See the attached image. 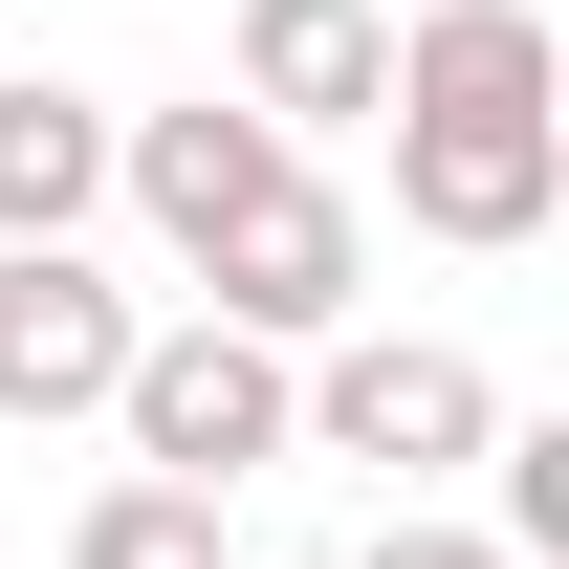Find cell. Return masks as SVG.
Returning a JSON list of instances; mask_svg holds the SVG:
<instances>
[{"label": "cell", "instance_id": "1", "mask_svg": "<svg viewBox=\"0 0 569 569\" xmlns=\"http://www.w3.org/2000/svg\"><path fill=\"white\" fill-rule=\"evenodd\" d=\"M395 219L460 263H526L569 219V44L548 0H417L395 22Z\"/></svg>", "mask_w": 569, "mask_h": 569}, {"label": "cell", "instance_id": "2", "mask_svg": "<svg viewBox=\"0 0 569 569\" xmlns=\"http://www.w3.org/2000/svg\"><path fill=\"white\" fill-rule=\"evenodd\" d=\"M110 438H132V482H176V503H241L263 460H307V372L284 351H241V329H132V372H110Z\"/></svg>", "mask_w": 569, "mask_h": 569}, {"label": "cell", "instance_id": "3", "mask_svg": "<svg viewBox=\"0 0 569 569\" xmlns=\"http://www.w3.org/2000/svg\"><path fill=\"white\" fill-rule=\"evenodd\" d=\"M307 438L417 503V482H460L503 438V395H482V351H438V329H329V351H307Z\"/></svg>", "mask_w": 569, "mask_h": 569}, {"label": "cell", "instance_id": "4", "mask_svg": "<svg viewBox=\"0 0 569 569\" xmlns=\"http://www.w3.org/2000/svg\"><path fill=\"white\" fill-rule=\"evenodd\" d=\"M132 284L88 263V241H0V417L22 438H67V417H110V372H132Z\"/></svg>", "mask_w": 569, "mask_h": 569}, {"label": "cell", "instance_id": "5", "mask_svg": "<svg viewBox=\"0 0 569 569\" xmlns=\"http://www.w3.org/2000/svg\"><path fill=\"white\" fill-rule=\"evenodd\" d=\"M198 307H219V329H241V351H284V372H307V351H329V329H351V307H372V219L329 198V176H284V198L241 219L219 263H198Z\"/></svg>", "mask_w": 569, "mask_h": 569}, {"label": "cell", "instance_id": "6", "mask_svg": "<svg viewBox=\"0 0 569 569\" xmlns=\"http://www.w3.org/2000/svg\"><path fill=\"white\" fill-rule=\"evenodd\" d=\"M284 176H307V153H284L263 110H241V88H198V110H110V198H132L153 241H176V263H219V241H241V219H263Z\"/></svg>", "mask_w": 569, "mask_h": 569}, {"label": "cell", "instance_id": "7", "mask_svg": "<svg viewBox=\"0 0 569 569\" xmlns=\"http://www.w3.org/2000/svg\"><path fill=\"white\" fill-rule=\"evenodd\" d=\"M241 110H263L284 153L307 132H351V110H395V0H241Z\"/></svg>", "mask_w": 569, "mask_h": 569}, {"label": "cell", "instance_id": "8", "mask_svg": "<svg viewBox=\"0 0 569 569\" xmlns=\"http://www.w3.org/2000/svg\"><path fill=\"white\" fill-rule=\"evenodd\" d=\"M88 219H110V110L0 67V241H88Z\"/></svg>", "mask_w": 569, "mask_h": 569}, {"label": "cell", "instance_id": "9", "mask_svg": "<svg viewBox=\"0 0 569 569\" xmlns=\"http://www.w3.org/2000/svg\"><path fill=\"white\" fill-rule=\"evenodd\" d=\"M67 569H241V548H219V503H176V482H110V503L67 526Z\"/></svg>", "mask_w": 569, "mask_h": 569}, {"label": "cell", "instance_id": "10", "mask_svg": "<svg viewBox=\"0 0 569 569\" xmlns=\"http://www.w3.org/2000/svg\"><path fill=\"white\" fill-rule=\"evenodd\" d=\"M351 569H503V548H482V526H438V503H395V526H372Z\"/></svg>", "mask_w": 569, "mask_h": 569}]
</instances>
